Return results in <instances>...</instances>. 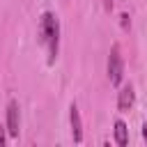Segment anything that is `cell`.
<instances>
[{"instance_id": "obj_1", "label": "cell", "mask_w": 147, "mask_h": 147, "mask_svg": "<svg viewBox=\"0 0 147 147\" xmlns=\"http://www.w3.org/2000/svg\"><path fill=\"white\" fill-rule=\"evenodd\" d=\"M39 41L48 51V64H53L60 53V21L53 11H44L39 18Z\"/></svg>"}, {"instance_id": "obj_2", "label": "cell", "mask_w": 147, "mask_h": 147, "mask_svg": "<svg viewBox=\"0 0 147 147\" xmlns=\"http://www.w3.org/2000/svg\"><path fill=\"white\" fill-rule=\"evenodd\" d=\"M122 78H124V60H122V51H119V44H113L110 55H108V80H110V85L119 87V85H122Z\"/></svg>"}, {"instance_id": "obj_3", "label": "cell", "mask_w": 147, "mask_h": 147, "mask_svg": "<svg viewBox=\"0 0 147 147\" xmlns=\"http://www.w3.org/2000/svg\"><path fill=\"white\" fill-rule=\"evenodd\" d=\"M7 133L9 138H18V131H21V113H18V101L16 99H9L7 103Z\"/></svg>"}, {"instance_id": "obj_4", "label": "cell", "mask_w": 147, "mask_h": 147, "mask_svg": "<svg viewBox=\"0 0 147 147\" xmlns=\"http://www.w3.org/2000/svg\"><path fill=\"white\" fill-rule=\"evenodd\" d=\"M69 122H71V136L74 142H83V119H80V110L76 103L69 106Z\"/></svg>"}, {"instance_id": "obj_5", "label": "cell", "mask_w": 147, "mask_h": 147, "mask_svg": "<svg viewBox=\"0 0 147 147\" xmlns=\"http://www.w3.org/2000/svg\"><path fill=\"white\" fill-rule=\"evenodd\" d=\"M133 101H136L133 87H131V85L119 87V92H117V108H119V110H129V108L133 106Z\"/></svg>"}, {"instance_id": "obj_6", "label": "cell", "mask_w": 147, "mask_h": 147, "mask_svg": "<svg viewBox=\"0 0 147 147\" xmlns=\"http://www.w3.org/2000/svg\"><path fill=\"white\" fill-rule=\"evenodd\" d=\"M115 142L119 147H124L129 142V129H126V124L122 119H115Z\"/></svg>"}, {"instance_id": "obj_7", "label": "cell", "mask_w": 147, "mask_h": 147, "mask_svg": "<svg viewBox=\"0 0 147 147\" xmlns=\"http://www.w3.org/2000/svg\"><path fill=\"white\" fill-rule=\"evenodd\" d=\"M7 136H9V133H7V126H2V124H0V147H5Z\"/></svg>"}, {"instance_id": "obj_8", "label": "cell", "mask_w": 147, "mask_h": 147, "mask_svg": "<svg viewBox=\"0 0 147 147\" xmlns=\"http://www.w3.org/2000/svg\"><path fill=\"white\" fill-rule=\"evenodd\" d=\"M122 25H124V28H129V25H131V21H129V14H122Z\"/></svg>"}, {"instance_id": "obj_9", "label": "cell", "mask_w": 147, "mask_h": 147, "mask_svg": "<svg viewBox=\"0 0 147 147\" xmlns=\"http://www.w3.org/2000/svg\"><path fill=\"white\" fill-rule=\"evenodd\" d=\"M113 5H115V0H103V7H106V11H110V9H113Z\"/></svg>"}, {"instance_id": "obj_10", "label": "cell", "mask_w": 147, "mask_h": 147, "mask_svg": "<svg viewBox=\"0 0 147 147\" xmlns=\"http://www.w3.org/2000/svg\"><path fill=\"white\" fill-rule=\"evenodd\" d=\"M142 138H145V142H147V122L142 124Z\"/></svg>"}]
</instances>
